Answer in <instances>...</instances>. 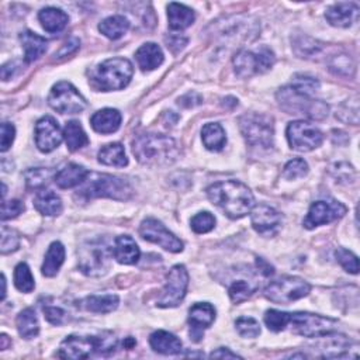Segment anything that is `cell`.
I'll return each instance as SVG.
<instances>
[{"label":"cell","mask_w":360,"mask_h":360,"mask_svg":"<svg viewBox=\"0 0 360 360\" xmlns=\"http://www.w3.org/2000/svg\"><path fill=\"white\" fill-rule=\"evenodd\" d=\"M207 196L215 207L233 219L245 217L255 206L252 192L238 180H225L211 185L207 189Z\"/></svg>","instance_id":"obj_1"},{"label":"cell","mask_w":360,"mask_h":360,"mask_svg":"<svg viewBox=\"0 0 360 360\" xmlns=\"http://www.w3.org/2000/svg\"><path fill=\"white\" fill-rule=\"evenodd\" d=\"M132 152L143 165H170L179 155L173 138L162 134H143L132 141Z\"/></svg>","instance_id":"obj_2"},{"label":"cell","mask_w":360,"mask_h":360,"mask_svg":"<svg viewBox=\"0 0 360 360\" xmlns=\"http://www.w3.org/2000/svg\"><path fill=\"white\" fill-rule=\"evenodd\" d=\"M117 339L111 334L102 336L71 335L60 346V356L65 359H87L93 353L110 354L117 349Z\"/></svg>","instance_id":"obj_3"},{"label":"cell","mask_w":360,"mask_h":360,"mask_svg":"<svg viewBox=\"0 0 360 360\" xmlns=\"http://www.w3.org/2000/svg\"><path fill=\"white\" fill-rule=\"evenodd\" d=\"M80 186L79 192L84 199L109 197L114 200H128L132 195V189L127 180L106 173H89Z\"/></svg>","instance_id":"obj_4"},{"label":"cell","mask_w":360,"mask_h":360,"mask_svg":"<svg viewBox=\"0 0 360 360\" xmlns=\"http://www.w3.org/2000/svg\"><path fill=\"white\" fill-rule=\"evenodd\" d=\"M132 73V64L127 58H110L96 66L90 80L96 89L103 90V92H111V90L127 87L131 82Z\"/></svg>","instance_id":"obj_5"},{"label":"cell","mask_w":360,"mask_h":360,"mask_svg":"<svg viewBox=\"0 0 360 360\" xmlns=\"http://www.w3.org/2000/svg\"><path fill=\"white\" fill-rule=\"evenodd\" d=\"M280 107L289 114H301L312 120H324L328 117L330 107L323 100H315L304 95L293 86L282 87L276 95Z\"/></svg>","instance_id":"obj_6"},{"label":"cell","mask_w":360,"mask_h":360,"mask_svg":"<svg viewBox=\"0 0 360 360\" xmlns=\"http://www.w3.org/2000/svg\"><path fill=\"white\" fill-rule=\"evenodd\" d=\"M79 269L86 276L99 278L109 272L113 248L105 240H95L86 242L78 252Z\"/></svg>","instance_id":"obj_7"},{"label":"cell","mask_w":360,"mask_h":360,"mask_svg":"<svg viewBox=\"0 0 360 360\" xmlns=\"http://www.w3.org/2000/svg\"><path fill=\"white\" fill-rule=\"evenodd\" d=\"M240 128L246 143L252 147H273V118L260 113H248L240 118Z\"/></svg>","instance_id":"obj_8"},{"label":"cell","mask_w":360,"mask_h":360,"mask_svg":"<svg viewBox=\"0 0 360 360\" xmlns=\"http://www.w3.org/2000/svg\"><path fill=\"white\" fill-rule=\"evenodd\" d=\"M289 325L293 327L294 334L304 338H321L332 334L338 327V321L318 314L290 312Z\"/></svg>","instance_id":"obj_9"},{"label":"cell","mask_w":360,"mask_h":360,"mask_svg":"<svg viewBox=\"0 0 360 360\" xmlns=\"http://www.w3.org/2000/svg\"><path fill=\"white\" fill-rule=\"evenodd\" d=\"M275 61L273 51L263 45L255 51H240L234 58V68L240 78H251L267 72L275 65Z\"/></svg>","instance_id":"obj_10"},{"label":"cell","mask_w":360,"mask_h":360,"mask_svg":"<svg viewBox=\"0 0 360 360\" xmlns=\"http://www.w3.org/2000/svg\"><path fill=\"white\" fill-rule=\"evenodd\" d=\"M311 291L309 283L300 278L285 276L270 283L264 289V297L276 304H290L297 301Z\"/></svg>","instance_id":"obj_11"},{"label":"cell","mask_w":360,"mask_h":360,"mask_svg":"<svg viewBox=\"0 0 360 360\" xmlns=\"http://www.w3.org/2000/svg\"><path fill=\"white\" fill-rule=\"evenodd\" d=\"M48 105L61 114H78L86 109L87 102L72 83L62 80L53 87Z\"/></svg>","instance_id":"obj_12"},{"label":"cell","mask_w":360,"mask_h":360,"mask_svg":"<svg viewBox=\"0 0 360 360\" xmlns=\"http://www.w3.org/2000/svg\"><path fill=\"white\" fill-rule=\"evenodd\" d=\"M189 273L183 264H174L168 275L166 286L156 305L162 308H173L183 301L188 293Z\"/></svg>","instance_id":"obj_13"},{"label":"cell","mask_w":360,"mask_h":360,"mask_svg":"<svg viewBox=\"0 0 360 360\" xmlns=\"http://www.w3.org/2000/svg\"><path fill=\"white\" fill-rule=\"evenodd\" d=\"M287 140L291 150L298 152H309L318 148L323 141V132L307 121H293L287 125Z\"/></svg>","instance_id":"obj_14"},{"label":"cell","mask_w":360,"mask_h":360,"mask_svg":"<svg viewBox=\"0 0 360 360\" xmlns=\"http://www.w3.org/2000/svg\"><path fill=\"white\" fill-rule=\"evenodd\" d=\"M140 235L145 241L156 244L169 252L177 253L183 251V242L180 241L174 234H172L161 221L155 218H147L141 222Z\"/></svg>","instance_id":"obj_15"},{"label":"cell","mask_w":360,"mask_h":360,"mask_svg":"<svg viewBox=\"0 0 360 360\" xmlns=\"http://www.w3.org/2000/svg\"><path fill=\"white\" fill-rule=\"evenodd\" d=\"M348 208L335 200H320L311 204L308 214L304 219V227L312 230L320 225H325L342 218L346 214Z\"/></svg>","instance_id":"obj_16"},{"label":"cell","mask_w":360,"mask_h":360,"mask_svg":"<svg viewBox=\"0 0 360 360\" xmlns=\"http://www.w3.org/2000/svg\"><path fill=\"white\" fill-rule=\"evenodd\" d=\"M259 33L258 21L251 16H234L225 19L224 23L219 24L218 34L224 39H244L252 41L256 38Z\"/></svg>","instance_id":"obj_17"},{"label":"cell","mask_w":360,"mask_h":360,"mask_svg":"<svg viewBox=\"0 0 360 360\" xmlns=\"http://www.w3.org/2000/svg\"><path fill=\"white\" fill-rule=\"evenodd\" d=\"M64 138L61 127L55 118L45 116L35 124V145L41 152H53L57 150Z\"/></svg>","instance_id":"obj_18"},{"label":"cell","mask_w":360,"mask_h":360,"mask_svg":"<svg viewBox=\"0 0 360 360\" xmlns=\"http://www.w3.org/2000/svg\"><path fill=\"white\" fill-rule=\"evenodd\" d=\"M251 222L253 230L262 237H275L282 225V215L267 204L253 206L251 210Z\"/></svg>","instance_id":"obj_19"},{"label":"cell","mask_w":360,"mask_h":360,"mask_svg":"<svg viewBox=\"0 0 360 360\" xmlns=\"http://www.w3.org/2000/svg\"><path fill=\"white\" fill-rule=\"evenodd\" d=\"M215 320V309L208 303H196L189 309V324H190V336L195 342H199L203 336V331Z\"/></svg>","instance_id":"obj_20"},{"label":"cell","mask_w":360,"mask_h":360,"mask_svg":"<svg viewBox=\"0 0 360 360\" xmlns=\"http://www.w3.org/2000/svg\"><path fill=\"white\" fill-rule=\"evenodd\" d=\"M359 16V6L353 2H341L331 6L325 12V19L334 27L346 28L350 27Z\"/></svg>","instance_id":"obj_21"},{"label":"cell","mask_w":360,"mask_h":360,"mask_svg":"<svg viewBox=\"0 0 360 360\" xmlns=\"http://www.w3.org/2000/svg\"><path fill=\"white\" fill-rule=\"evenodd\" d=\"M113 256L121 264H135L140 260V248L129 235H120L113 245Z\"/></svg>","instance_id":"obj_22"},{"label":"cell","mask_w":360,"mask_h":360,"mask_svg":"<svg viewBox=\"0 0 360 360\" xmlns=\"http://www.w3.org/2000/svg\"><path fill=\"white\" fill-rule=\"evenodd\" d=\"M121 113L116 109H103L96 111L92 118H90V124H92L93 129L99 134H113L116 132L121 125Z\"/></svg>","instance_id":"obj_23"},{"label":"cell","mask_w":360,"mask_h":360,"mask_svg":"<svg viewBox=\"0 0 360 360\" xmlns=\"http://www.w3.org/2000/svg\"><path fill=\"white\" fill-rule=\"evenodd\" d=\"M89 172L76 163H68L65 168H62L54 177L55 183L61 189H72L76 186H80L84 179L87 177Z\"/></svg>","instance_id":"obj_24"},{"label":"cell","mask_w":360,"mask_h":360,"mask_svg":"<svg viewBox=\"0 0 360 360\" xmlns=\"http://www.w3.org/2000/svg\"><path fill=\"white\" fill-rule=\"evenodd\" d=\"M195 12L185 5L169 3L168 6V20L170 30L182 31L195 23Z\"/></svg>","instance_id":"obj_25"},{"label":"cell","mask_w":360,"mask_h":360,"mask_svg":"<svg viewBox=\"0 0 360 360\" xmlns=\"http://www.w3.org/2000/svg\"><path fill=\"white\" fill-rule=\"evenodd\" d=\"M135 58L143 71H154L163 64V53L159 45L154 42H147L140 47Z\"/></svg>","instance_id":"obj_26"},{"label":"cell","mask_w":360,"mask_h":360,"mask_svg":"<svg viewBox=\"0 0 360 360\" xmlns=\"http://www.w3.org/2000/svg\"><path fill=\"white\" fill-rule=\"evenodd\" d=\"M20 41L23 44L24 48V57L26 62H34L39 57L44 55V53L47 51V39L39 37L38 34H34L31 31H24L20 34Z\"/></svg>","instance_id":"obj_27"},{"label":"cell","mask_w":360,"mask_h":360,"mask_svg":"<svg viewBox=\"0 0 360 360\" xmlns=\"http://www.w3.org/2000/svg\"><path fill=\"white\" fill-rule=\"evenodd\" d=\"M38 19H39V23L44 27V30L51 33V34L61 33L69 21L68 15L65 12H62L61 9H57V8L42 9L38 13Z\"/></svg>","instance_id":"obj_28"},{"label":"cell","mask_w":360,"mask_h":360,"mask_svg":"<svg viewBox=\"0 0 360 360\" xmlns=\"http://www.w3.org/2000/svg\"><path fill=\"white\" fill-rule=\"evenodd\" d=\"M151 348L162 354H177L182 352V342L177 336L166 331H156L150 338Z\"/></svg>","instance_id":"obj_29"},{"label":"cell","mask_w":360,"mask_h":360,"mask_svg":"<svg viewBox=\"0 0 360 360\" xmlns=\"http://www.w3.org/2000/svg\"><path fill=\"white\" fill-rule=\"evenodd\" d=\"M120 298L116 294H103V296H89L80 301V307L90 312L107 314L114 311L118 307Z\"/></svg>","instance_id":"obj_30"},{"label":"cell","mask_w":360,"mask_h":360,"mask_svg":"<svg viewBox=\"0 0 360 360\" xmlns=\"http://www.w3.org/2000/svg\"><path fill=\"white\" fill-rule=\"evenodd\" d=\"M65 260V248L61 242H53L45 255L41 272L44 276L54 278Z\"/></svg>","instance_id":"obj_31"},{"label":"cell","mask_w":360,"mask_h":360,"mask_svg":"<svg viewBox=\"0 0 360 360\" xmlns=\"http://www.w3.org/2000/svg\"><path fill=\"white\" fill-rule=\"evenodd\" d=\"M34 207L42 215L54 217L61 214L62 211V201L61 199L51 190H39L34 199Z\"/></svg>","instance_id":"obj_32"},{"label":"cell","mask_w":360,"mask_h":360,"mask_svg":"<svg viewBox=\"0 0 360 360\" xmlns=\"http://www.w3.org/2000/svg\"><path fill=\"white\" fill-rule=\"evenodd\" d=\"M201 140L204 147L208 151L218 152L221 151L225 144H227V137H225L224 128L217 123H208L201 129Z\"/></svg>","instance_id":"obj_33"},{"label":"cell","mask_w":360,"mask_h":360,"mask_svg":"<svg viewBox=\"0 0 360 360\" xmlns=\"http://www.w3.org/2000/svg\"><path fill=\"white\" fill-rule=\"evenodd\" d=\"M293 41V48L294 53L300 57V58H314L318 57L323 50H324V44L314 39L311 37L307 35H297L294 38H291Z\"/></svg>","instance_id":"obj_34"},{"label":"cell","mask_w":360,"mask_h":360,"mask_svg":"<svg viewBox=\"0 0 360 360\" xmlns=\"http://www.w3.org/2000/svg\"><path fill=\"white\" fill-rule=\"evenodd\" d=\"M16 325L20 336L24 339H33L39 332V323L33 308H26L17 315Z\"/></svg>","instance_id":"obj_35"},{"label":"cell","mask_w":360,"mask_h":360,"mask_svg":"<svg viewBox=\"0 0 360 360\" xmlns=\"http://www.w3.org/2000/svg\"><path fill=\"white\" fill-rule=\"evenodd\" d=\"M99 162L107 166H114V168H124L128 165V159L124 151V147L118 143L105 145L99 151Z\"/></svg>","instance_id":"obj_36"},{"label":"cell","mask_w":360,"mask_h":360,"mask_svg":"<svg viewBox=\"0 0 360 360\" xmlns=\"http://www.w3.org/2000/svg\"><path fill=\"white\" fill-rule=\"evenodd\" d=\"M64 137H65V143L66 147L71 152H75L83 147H86L89 144V138L86 132L83 131L82 125L79 121H69L65 125L64 129Z\"/></svg>","instance_id":"obj_37"},{"label":"cell","mask_w":360,"mask_h":360,"mask_svg":"<svg viewBox=\"0 0 360 360\" xmlns=\"http://www.w3.org/2000/svg\"><path fill=\"white\" fill-rule=\"evenodd\" d=\"M99 30L107 38L118 39L129 30V21L124 16H111L99 24Z\"/></svg>","instance_id":"obj_38"},{"label":"cell","mask_w":360,"mask_h":360,"mask_svg":"<svg viewBox=\"0 0 360 360\" xmlns=\"http://www.w3.org/2000/svg\"><path fill=\"white\" fill-rule=\"evenodd\" d=\"M15 285L21 293H31L35 287L34 278L27 263H19L15 269Z\"/></svg>","instance_id":"obj_39"},{"label":"cell","mask_w":360,"mask_h":360,"mask_svg":"<svg viewBox=\"0 0 360 360\" xmlns=\"http://www.w3.org/2000/svg\"><path fill=\"white\" fill-rule=\"evenodd\" d=\"M290 312H282L278 309H269L264 314V324L269 328V331L280 332L285 331L289 325Z\"/></svg>","instance_id":"obj_40"},{"label":"cell","mask_w":360,"mask_h":360,"mask_svg":"<svg viewBox=\"0 0 360 360\" xmlns=\"http://www.w3.org/2000/svg\"><path fill=\"white\" fill-rule=\"evenodd\" d=\"M258 286L256 285H252L251 282H246V280H235L230 289H228V294H230V298L233 300V303L235 304H240L245 300H248L255 291H256Z\"/></svg>","instance_id":"obj_41"},{"label":"cell","mask_w":360,"mask_h":360,"mask_svg":"<svg viewBox=\"0 0 360 360\" xmlns=\"http://www.w3.org/2000/svg\"><path fill=\"white\" fill-rule=\"evenodd\" d=\"M53 172L50 169L44 168H35V169H28L24 173L27 186L31 189H42L44 186H47L50 182Z\"/></svg>","instance_id":"obj_42"},{"label":"cell","mask_w":360,"mask_h":360,"mask_svg":"<svg viewBox=\"0 0 360 360\" xmlns=\"http://www.w3.org/2000/svg\"><path fill=\"white\" fill-rule=\"evenodd\" d=\"M192 230L196 233V234H207L210 233L214 225H215V218L211 213L208 211H203V213H199L196 214L192 221Z\"/></svg>","instance_id":"obj_43"},{"label":"cell","mask_w":360,"mask_h":360,"mask_svg":"<svg viewBox=\"0 0 360 360\" xmlns=\"http://www.w3.org/2000/svg\"><path fill=\"white\" fill-rule=\"evenodd\" d=\"M330 69L341 76H349L354 71V64L350 57L342 54V55H334L330 61Z\"/></svg>","instance_id":"obj_44"},{"label":"cell","mask_w":360,"mask_h":360,"mask_svg":"<svg viewBox=\"0 0 360 360\" xmlns=\"http://www.w3.org/2000/svg\"><path fill=\"white\" fill-rule=\"evenodd\" d=\"M335 255H336L338 262L341 263V266L346 270L348 273H352V275L359 273V259L353 252H350L345 248H338Z\"/></svg>","instance_id":"obj_45"},{"label":"cell","mask_w":360,"mask_h":360,"mask_svg":"<svg viewBox=\"0 0 360 360\" xmlns=\"http://www.w3.org/2000/svg\"><path fill=\"white\" fill-rule=\"evenodd\" d=\"M291 86L296 90H298V92L311 96L312 93H315L320 89V82L315 78H311V76H307V75H296L294 83Z\"/></svg>","instance_id":"obj_46"},{"label":"cell","mask_w":360,"mask_h":360,"mask_svg":"<svg viewBox=\"0 0 360 360\" xmlns=\"http://www.w3.org/2000/svg\"><path fill=\"white\" fill-rule=\"evenodd\" d=\"M237 331L244 338H256L260 335V325L251 317H240L235 323Z\"/></svg>","instance_id":"obj_47"},{"label":"cell","mask_w":360,"mask_h":360,"mask_svg":"<svg viewBox=\"0 0 360 360\" xmlns=\"http://www.w3.org/2000/svg\"><path fill=\"white\" fill-rule=\"evenodd\" d=\"M308 173V165L304 159H293L286 163L283 169V176L287 180H296L300 177H304Z\"/></svg>","instance_id":"obj_48"},{"label":"cell","mask_w":360,"mask_h":360,"mask_svg":"<svg viewBox=\"0 0 360 360\" xmlns=\"http://www.w3.org/2000/svg\"><path fill=\"white\" fill-rule=\"evenodd\" d=\"M20 245V238L19 234L10 228H8L6 225L2 227V253L6 255L9 252H13L19 248Z\"/></svg>","instance_id":"obj_49"},{"label":"cell","mask_w":360,"mask_h":360,"mask_svg":"<svg viewBox=\"0 0 360 360\" xmlns=\"http://www.w3.org/2000/svg\"><path fill=\"white\" fill-rule=\"evenodd\" d=\"M24 211V204L20 200H10L2 203V219H12Z\"/></svg>","instance_id":"obj_50"},{"label":"cell","mask_w":360,"mask_h":360,"mask_svg":"<svg viewBox=\"0 0 360 360\" xmlns=\"http://www.w3.org/2000/svg\"><path fill=\"white\" fill-rule=\"evenodd\" d=\"M44 314H45V318H47V321L53 325H62L65 323L66 314L60 307H55V305L44 307Z\"/></svg>","instance_id":"obj_51"},{"label":"cell","mask_w":360,"mask_h":360,"mask_svg":"<svg viewBox=\"0 0 360 360\" xmlns=\"http://www.w3.org/2000/svg\"><path fill=\"white\" fill-rule=\"evenodd\" d=\"M15 135H16V128L13 124L10 123H3L2 124V144H0V151L6 152L13 141H15Z\"/></svg>","instance_id":"obj_52"},{"label":"cell","mask_w":360,"mask_h":360,"mask_svg":"<svg viewBox=\"0 0 360 360\" xmlns=\"http://www.w3.org/2000/svg\"><path fill=\"white\" fill-rule=\"evenodd\" d=\"M168 48L172 50L173 53H179L180 50L185 48V45L188 44V38L182 35H169L165 38Z\"/></svg>","instance_id":"obj_53"},{"label":"cell","mask_w":360,"mask_h":360,"mask_svg":"<svg viewBox=\"0 0 360 360\" xmlns=\"http://www.w3.org/2000/svg\"><path fill=\"white\" fill-rule=\"evenodd\" d=\"M79 47V39L78 38H71L64 47L58 51V54H55L57 57H68L69 54H72L73 51H76Z\"/></svg>","instance_id":"obj_54"},{"label":"cell","mask_w":360,"mask_h":360,"mask_svg":"<svg viewBox=\"0 0 360 360\" xmlns=\"http://www.w3.org/2000/svg\"><path fill=\"white\" fill-rule=\"evenodd\" d=\"M210 357H213V359H214V357H217V359H241L240 354L231 352V350L227 349V348H219V349L214 350V352L210 354Z\"/></svg>","instance_id":"obj_55"},{"label":"cell","mask_w":360,"mask_h":360,"mask_svg":"<svg viewBox=\"0 0 360 360\" xmlns=\"http://www.w3.org/2000/svg\"><path fill=\"white\" fill-rule=\"evenodd\" d=\"M256 264H258V267H259V272L263 275V276H272L273 273H275V270H273V267L270 266L264 259H262V258H258L256 259Z\"/></svg>","instance_id":"obj_56"},{"label":"cell","mask_w":360,"mask_h":360,"mask_svg":"<svg viewBox=\"0 0 360 360\" xmlns=\"http://www.w3.org/2000/svg\"><path fill=\"white\" fill-rule=\"evenodd\" d=\"M17 64H19L17 61H13V62H9L2 66V79L3 80H9L15 75V71L17 69Z\"/></svg>","instance_id":"obj_57"},{"label":"cell","mask_w":360,"mask_h":360,"mask_svg":"<svg viewBox=\"0 0 360 360\" xmlns=\"http://www.w3.org/2000/svg\"><path fill=\"white\" fill-rule=\"evenodd\" d=\"M0 341H2V343H0V348L6 349V348H8V336H6V335H2V338H0Z\"/></svg>","instance_id":"obj_58"},{"label":"cell","mask_w":360,"mask_h":360,"mask_svg":"<svg viewBox=\"0 0 360 360\" xmlns=\"http://www.w3.org/2000/svg\"><path fill=\"white\" fill-rule=\"evenodd\" d=\"M2 285H3V293H2V300H5V297H6V278H5V276H3Z\"/></svg>","instance_id":"obj_59"}]
</instances>
